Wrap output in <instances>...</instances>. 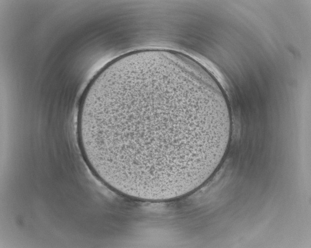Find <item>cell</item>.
<instances>
[{
  "mask_svg": "<svg viewBox=\"0 0 311 248\" xmlns=\"http://www.w3.org/2000/svg\"><path fill=\"white\" fill-rule=\"evenodd\" d=\"M76 128L97 178L123 195L154 200L183 194L217 169L232 122L224 95L198 66L152 51L121 58L94 77Z\"/></svg>",
  "mask_w": 311,
  "mask_h": 248,
  "instance_id": "cell-1",
  "label": "cell"
}]
</instances>
